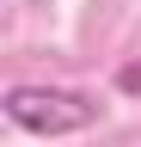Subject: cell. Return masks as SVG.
<instances>
[{"instance_id": "obj_1", "label": "cell", "mask_w": 141, "mask_h": 147, "mask_svg": "<svg viewBox=\"0 0 141 147\" xmlns=\"http://www.w3.org/2000/svg\"><path fill=\"white\" fill-rule=\"evenodd\" d=\"M12 129H25V135H74V129H92L98 123V98L80 86H6V98H0Z\"/></svg>"}, {"instance_id": "obj_2", "label": "cell", "mask_w": 141, "mask_h": 147, "mask_svg": "<svg viewBox=\"0 0 141 147\" xmlns=\"http://www.w3.org/2000/svg\"><path fill=\"white\" fill-rule=\"evenodd\" d=\"M123 86H129V92H141V67H123Z\"/></svg>"}]
</instances>
